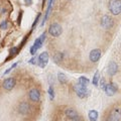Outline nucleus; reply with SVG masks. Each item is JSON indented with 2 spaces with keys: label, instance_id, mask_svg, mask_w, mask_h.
Wrapping results in <instances>:
<instances>
[{
  "label": "nucleus",
  "instance_id": "f257e3e1",
  "mask_svg": "<svg viewBox=\"0 0 121 121\" xmlns=\"http://www.w3.org/2000/svg\"><path fill=\"white\" fill-rule=\"evenodd\" d=\"M109 9L114 15H119L121 12V1L120 0H110Z\"/></svg>",
  "mask_w": 121,
  "mask_h": 121
},
{
  "label": "nucleus",
  "instance_id": "f03ea898",
  "mask_svg": "<svg viewBox=\"0 0 121 121\" xmlns=\"http://www.w3.org/2000/svg\"><path fill=\"white\" fill-rule=\"evenodd\" d=\"M49 32L52 34L53 36H56V38H58L62 34L63 32V28L62 26H60L59 23H52L49 28Z\"/></svg>",
  "mask_w": 121,
  "mask_h": 121
},
{
  "label": "nucleus",
  "instance_id": "7ed1b4c3",
  "mask_svg": "<svg viewBox=\"0 0 121 121\" xmlns=\"http://www.w3.org/2000/svg\"><path fill=\"white\" fill-rule=\"evenodd\" d=\"M45 32H43L42 34L35 40L34 45H33L32 48L30 49V53H31V55H34V53H36V50H38L40 46L42 45V43H43V42H45Z\"/></svg>",
  "mask_w": 121,
  "mask_h": 121
},
{
  "label": "nucleus",
  "instance_id": "20e7f679",
  "mask_svg": "<svg viewBox=\"0 0 121 121\" xmlns=\"http://www.w3.org/2000/svg\"><path fill=\"white\" fill-rule=\"evenodd\" d=\"M101 26L105 29H110L113 26V19L109 15H104L101 18Z\"/></svg>",
  "mask_w": 121,
  "mask_h": 121
},
{
  "label": "nucleus",
  "instance_id": "39448f33",
  "mask_svg": "<svg viewBox=\"0 0 121 121\" xmlns=\"http://www.w3.org/2000/svg\"><path fill=\"white\" fill-rule=\"evenodd\" d=\"M75 90L77 92V95H78L80 98H85L86 96H88V94L90 92V91L87 89V87H83V86H81L80 84L75 86Z\"/></svg>",
  "mask_w": 121,
  "mask_h": 121
},
{
  "label": "nucleus",
  "instance_id": "423d86ee",
  "mask_svg": "<svg viewBox=\"0 0 121 121\" xmlns=\"http://www.w3.org/2000/svg\"><path fill=\"white\" fill-rule=\"evenodd\" d=\"M121 119V114H120V108H114L112 112L110 113L108 121H120Z\"/></svg>",
  "mask_w": 121,
  "mask_h": 121
},
{
  "label": "nucleus",
  "instance_id": "0eeeda50",
  "mask_svg": "<svg viewBox=\"0 0 121 121\" xmlns=\"http://www.w3.org/2000/svg\"><path fill=\"white\" fill-rule=\"evenodd\" d=\"M49 62V53L45 52L42 53H40L39 57H38V65L39 67H42V68H45L46 66V64Z\"/></svg>",
  "mask_w": 121,
  "mask_h": 121
},
{
  "label": "nucleus",
  "instance_id": "6e6552de",
  "mask_svg": "<svg viewBox=\"0 0 121 121\" xmlns=\"http://www.w3.org/2000/svg\"><path fill=\"white\" fill-rule=\"evenodd\" d=\"M89 58H90V60H91V62H93V63L98 62L99 59L101 58V50H100V49H93L92 52L90 53Z\"/></svg>",
  "mask_w": 121,
  "mask_h": 121
},
{
  "label": "nucleus",
  "instance_id": "1a4fd4ad",
  "mask_svg": "<svg viewBox=\"0 0 121 121\" xmlns=\"http://www.w3.org/2000/svg\"><path fill=\"white\" fill-rule=\"evenodd\" d=\"M15 86V79L13 78H8L4 81V83H3V88L7 91H10L14 88Z\"/></svg>",
  "mask_w": 121,
  "mask_h": 121
},
{
  "label": "nucleus",
  "instance_id": "9d476101",
  "mask_svg": "<svg viewBox=\"0 0 121 121\" xmlns=\"http://www.w3.org/2000/svg\"><path fill=\"white\" fill-rule=\"evenodd\" d=\"M29 98L31 101H33V102H38V101H39V99H40L39 91L36 90V89H32L29 92Z\"/></svg>",
  "mask_w": 121,
  "mask_h": 121
},
{
  "label": "nucleus",
  "instance_id": "9b49d317",
  "mask_svg": "<svg viewBox=\"0 0 121 121\" xmlns=\"http://www.w3.org/2000/svg\"><path fill=\"white\" fill-rule=\"evenodd\" d=\"M104 90H105V93L108 96H113L114 94L117 92L116 87L114 85H112V84H108V85H106L105 88H104Z\"/></svg>",
  "mask_w": 121,
  "mask_h": 121
},
{
  "label": "nucleus",
  "instance_id": "f8f14e48",
  "mask_svg": "<svg viewBox=\"0 0 121 121\" xmlns=\"http://www.w3.org/2000/svg\"><path fill=\"white\" fill-rule=\"evenodd\" d=\"M117 72H118V66H117V64L114 62H111L108 67V74L110 76H114Z\"/></svg>",
  "mask_w": 121,
  "mask_h": 121
},
{
  "label": "nucleus",
  "instance_id": "ddd939ff",
  "mask_svg": "<svg viewBox=\"0 0 121 121\" xmlns=\"http://www.w3.org/2000/svg\"><path fill=\"white\" fill-rule=\"evenodd\" d=\"M28 111H29L28 103H26V102L20 103V105H19V112L21 114H26V113H28Z\"/></svg>",
  "mask_w": 121,
  "mask_h": 121
},
{
  "label": "nucleus",
  "instance_id": "4468645a",
  "mask_svg": "<svg viewBox=\"0 0 121 121\" xmlns=\"http://www.w3.org/2000/svg\"><path fill=\"white\" fill-rule=\"evenodd\" d=\"M66 115L69 117V118L71 119H73V118H75V117L78 116V113H77V111L76 110H74L72 108H70V109H67L66 110Z\"/></svg>",
  "mask_w": 121,
  "mask_h": 121
},
{
  "label": "nucleus",
  "instance_id": "2eb2a0df",
  "mask_svg": "<svg viewBox=\"0 0 121 121\" xmlns=\"http://www.w3.org/2000/svg\"><path fill=\"white\" fill-rule=\"evenodd\" d=\"M89 119L91 121H97L98 119V113L95 110H91L89 112Z\"/></svg>",
  "mask_w": 121,
  "mask_h": 121
},
{
  "label": "nucleus",
  "instance_id": "dca6fc26",
  "mask_svg": "<svg viewBox=\"0 0 121 121\" xmlns=\"http://www.w3.org/2000/svg\"><path fill=\"white\" fill-rule=\"evenodd\" d=\"M88 83H89V80L87 78H85V77H81L78 80V84H80V85L83 86V87H87Z\"/></svg>",
  "mask_w": 121,
  "mask_h": 121
},
{
  "label": "nucleus",
  "instance_id": "f3484780",
  "mask_svg": "<svg viewBox=\"0 0 121 121\" xmlns=\"http://www.w3.org/2000/svg\"><path fill=\"white\" fill-rule=\"evenodd\" d=\"M58 77H59V81L60 83H63V84H65L67 82V77L65 74H63V73H59L58 74Z\"/></svg>",
  "mask_w": 121,
  "mask_h": 121
},
{
  "label": "nucleus",
  "instance_id": "a211bd4d",
  "mask_svg": "<svg viewBox=\"0 0 121 121\" xmlns=\"http://www.w3.org/2000/svg\"><path fill=\"white\" fill-rule=\"evenodd\" d=\"M99 78H100V75H99V72H96L95 73V76L93 78V84L95 86L98 85V81H99Z\"/></svg>",
  "mask_w": 121,
  "mask_h": 121
},
{
  "label": "nucleus",
  "instance_id": "6ab92c4d",
  "mask_svg": "<svg viewBox=\"0 0 121 121\" xmlns=\"http://www.w3.org/2000/svg\"><path fill=\"white\" fill-rule=\"evenodd\" d=\"M49 95H50V98H53V88H52V87H49Z\"/></svg>",
  "mask_w": 121,
  "mask_h": 121
},
{
  "label": "nucleus",
  "instance_id": "aec40b11",
  "mask_svg": "<svg viewBox=\"0 0 121 121\" xmlns=\"http://www.w3.org/2000/svg\"><path fill=\"white\" fill-rule=\"evenodd\" d=\"M6 26H7V22H4V23H2V24H1V26H0V28L4 29V28H6Z\"/></svg>",
  "mask_w": 121,
  "mask_h": 121
},
{
  "label": "nucleus",
  "instance_id": "412c9836",
  "mask_svg": "<svg viewBox=\"0 0 121 121\" xmlns=\"http://www.w3.org/2000/svg\"><path fill=\"white\" fill-rule=\"evenodd\" d=\"M72 120H73V121H83L82 119H80V117H78V116L75 117V118H73Z\"/></svg>",
  "mask_w": 121,
  "mask_h": 121
},
{
  "label": "nucleus",
  "instance_id": "4be33fe9",
  "mask_svg": "<svg viewBox=\"0 0 121 121\" xmlns=\"http://www.w3.org/2000/svg\"><path fill=\"white\" fill-rule=\"evenodd\" d=\"M25 3H26V5H30L32 3V0H24Z\"/></svg>",
  "mask_w": 121,
  "mask_h": 121
},
{
  "label": "nucleus",
  "instance_id": "5701e85b",
  "mask_svg": "<svg viewBox=\"0 0 121 121\" xmlns=\"http://www.w3.org/2000/svg\"><path fill=\"white\" fill-rule=\"evenodd\" d=\"M34 60H35V59H31V60H30V63H31V64H34Z\"/></svg>",
  "mask_w": 121,
  "mask_h": 121
}]
</instances>
